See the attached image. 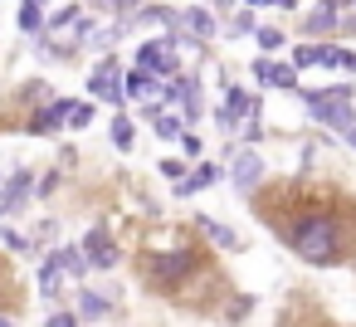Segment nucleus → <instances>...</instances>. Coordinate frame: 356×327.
<instances>
[{"label": "nucleus", "mask_w": 356, "mask_h": 327, "mask_svg": "<svg viewBox=\"0 0 356 327\" xmlns=\"http://www.w3.org/2000/svg\"><path fill=\"white\" fill-rule=\"evenodd\" d=\"M283 234H288L293 254L307 259V264L332 269V264L346 259V225H341V215H332V210H302V215L288 220Z\"/></svg>", "instance_id": "1"}, {"label": "nucleus", "mask_w": 356, "mask_h": 327, "mask_svg": "<svg viewBox=\"0 0 356 327\" xmlns=\"http://www.w3.org/2000/svg\"><path fill=\"white\" fill-rule=\"evenodd\" d=\"M302 108H307V118L322 122V127H337V132H351V127H356V93H351L346 83L302 93Z\"/></svg>", "instance_id": "2"}, {"label": "nucleus", "mask_w": 356, "mask_h": 327, "mask_svg": "<svg viewBox=\"0 0 356 327\" xmlns=\"http://www.w3.org/2000/svg\"><path fill=\"white\" fill-rule=\"evenodd\" d=\"M200 259H205V254H200V249H191V244H186V249L152 254V259H147V283H152V288L176 293V288H181V283H186V278L200 269Z\"/></svg>", "instance_id": "3"}, {"label": "nucleus", "mask_w": 356, "mask_h": 327, "mask_svg": "<svg viewBox=\"0 0 356 327\" xmlns=\"http://www.w3.org/2000/svg\"><path fill=\"white\" fill-rule=\"evenodd\" d=\"M137 74H161V79H176L181 74V45L176 40H147L137 49Z\"/></svg>", "instance_id": "4"}, {"label": "nucleus", "mask_w": 356, "mask_h": 327, "mask_svg": "<svg viewBox=\"0 0 356 327\" xmlns=\"http://www.w3.org/2000/svg\"><path fill=\"white\" fill-rule=\"evenodd\" d=\"M259 108H264V98H254V93H244V88H234V83H225V103H220V113H215V118H220V127H225V132H239V122H244V118H254Z\"/></svg>", "instance_id": "5"}, {"label": "nucleus", "mask_w": 356, "mask_h": 327, "mask_svg": "<svg viewBox=\"0 0 356 327\" xmlns=\"http://www.w3.org/2000/svg\"><path fill=\"white\" fill-rule=\"evenodd\" d=\"M88 88H93V93H98L103 103L122 108V103H127V88H122V64H118V59L108 54V59H103V64H98V69L88 74Z\"/></svg>", "instance_id": "6"}, {"label": "nucleus", "mask_w": 356, "mask_h": 327, "mask_svg": "<svg viewBox=\"0 0 356 327\" xmlns=\"http://www.w3.org/2000/svg\"><path fill=\"white\" fill-rule=\"evenodd\" d=\"M83 259H88V269H118V259H122V249L113 244V234H108V225H93L88 234H83Z\"/></svg>", "instance_id": "7"}, {"label": "nucleus", "mask_w": 356, "mask_h": 327, "mask_svg": "<svg viewBox=\"0 0 356 327\" xmlns=\"http://www.w3.org/2000/svg\"><path fill=\"white\" fill-rule=\"evenodd\" d=\"M30 191H35V176L20 166V171H15L6 186H0V220H15V215L30 205Z\"/></svg>", "instance_id": "8"}, {"label": "nucleus", "mask_w": 356, "mask_h": 327, "mask_svg": "<svg viewBox=\"0 0 356 327\" xmlns=\"http://www.w3.org/2000/svg\"><path fill=\"white\" fill-rule=\"evenodd\" d=\"M229 176H234L239 191H259V181H264V157H259L254 147L229 152Z\"/></svg>", "instance_id": "9"}, {"label": "nucleus", "mask_w": 356, "mask_h": 327, "mask_svg": "<svg viewBox=\"0 0 356 327\" xmlns=\"http://www.w3.org/2000/svg\"><path fill=\"white\" fill-rule=\"evenodd\" d=\"M332 30H341V6L322 0V6L302 10V35H332Z\"/></svg>", "instance_id": "10"}, {"label": "nucleus", "mask_w": 356, "mask_h": 327, "mask_svg": "<svg viewBox=\"0 0 356 327\" xmlns=\"http://www.w3.org/2000/svg\"><path fill=\"white\" fill-rule=\"evenodd\" d=\"M176 30H186V35H191L195 45H205V40H210V35H215L220 25H215V10H205V6H186V10H181V25H176Z\"/></svg>", "instance_id": "11"}, {"label": "nucleus", "mask_w": 356, "mask_h": 327, "mask_svg": "<svg viewBox=\"0 0 356 327\" xmlns=\"http://www.w3.org/2000/svg\"><path fill=\"white\" fill-rule=\"evenodd\" d=\"M74 108H79L74 98H49V103H44V113H35V118H30V132H59V127L69 122V113H74Z\"/></svg>", "instance_id": "12"}, {"label": "nucleus", "mask_w": 356, "mask_h": 327, "mask_svg": "<svg viewBox=\"0 0 356 327\" xmlns=\"http://www.w3.org/2000/svg\"><path fill=\"white\" fill-rule=\"evenodd\" d=\"M254 74H259V83H264V88H298V69H293V64L259 59V64H254Z\"/></svg>", "instance_id": "13"}, {"label": "nucleus", "mask_w": 356, "mask_h": 327, "mask_svg": "<svg viewBox=\"0 0 356 327\" xmlns=\"http://www.w3.org/2000/svg\"><path fill=\"white\" fill-rule=\"evenodd\" d=\"M220 181V166L215 161H195L191 171H186V181H176V196H195V191H210Z\"/></svg>", "instance_id": "14"}, {"label": "nucleus", "mask_w": 356, "mask_h": 327, "mask_svg": "<svg viewBox=\"0 0 356 327\" xmlns=\"http://www.w3.org/2000/svg\"><path fill=\"white\" fill-rule=\"evenodd\" d=\"M49 264H54L64 278H79V283H83V273H88V259H83L79 244H59V249L49 254Z\"/></svg>", "instance_id": "15"}, {"label": "nucleus", "mask_w": 356, "mask_h": 327, "mask_svg": "<svg viewBox=\"0 0 356 327\" xmlns=\"http://www.w3.org/2000/svg\"><path fill=\"white\" fill-rule=\"evenodd\" d=\"M108 293H93V288H79V308H74V317L79 322H103L108 317Z\"/></svg>", "instance_id": "16"}, {"label": "nucleus", "mask_w": 356, "mask_h": 327, "mask_svg": "<svg viewBox=\"0 0 356 327\" xmlns=\"http://www.w3.org/2000/svg\"><path fill=\"white\" fill-rule=\"evenodd\" d=\"M20 30L44 40V35H49V10H44V6H35V0H25V6H20Z\"/></svg>", "instance_id": "17"}, {"label": "nucleus", "mask_w": 356, "mask_h": 327, "mask_svg": "<svg viewBox=\"0 0 356 327\" xmlns=\"http://www.w3.org/2000/svg\"><path fill=\"white\" fill-rule=\"evenodd\" d=\"M195 230H200V234H210L220 249H239V234H234V230H225L215 215H195Z\"/></svg>", "instance_id": "18"}, {"label": "nucleus", "mask_w": 356, "mask_h": 327, "mask_svg": "<svg viewBox=\"0 0 356 327\" xmlns=\"http://www.w3.org/2000/svg\"><path fill=\"white\" fill-rule=\"evenodd\" d=\"M59 293H64V273L49 259H40V298L44 303H59Z\"/></svg>", "instance_id": "19"}, {"label": "nucleus", "mask_w": 356, "mask_h": 327, "mask_svg": "<svg viewBox=\"0 0 356 327\" xmlns=\"http://www.w3.org/2000/svg\"><path fill=\"white\" fill-rule=\"evenodd\" d=\"M132 132H137V127H132V118H127V113H118L108 137H113V147H118V152H132V147H137V142H132Z\"/></svg>", "instance_id": "20"}, {"label": "nucleus", "mask_w": 356, "mask_h": 327, "mask_svg": "<svg viewBox=\"0 0 356 327\" xmlns=\"http://www.w3.org/2000/svg\"><path fill=\"white\" fill-rule=\"evenodd\" d=\"M147 118H152V132H156V137H176V142H181V118L156 113V108H147Z\"/></svg>", "instance_id": "21"}, {"label": "nucleus", "mask_w": 356, "mask_h": 327, "mask_svg": "<svg viewBox=\"0 0 356 327\" xmlns=\"http://www.w3.org/2000/svg\"><path fill=\"white\" fill-rule=\"evenodd\" d=\"M122 88H127L132 98H156V83H152L147 74H137V69H132V74L122 79Z\"/></svg>", "instance_id": "22"}, {"label": "nucleus", "mask_w": 356, "mask_h": 327, "mask_svg": "<svg viewBox=\"0 0 356 327\" xmlns=\"http://www.w3.org/2000/svg\"><path fill=\"white\" fill-rule=\"evenodd\" d=\"M229 35H259V25H254V10H249V6H239V10L229 15Z\"/></svg>", "instance_id": "23"}, {"label": "nucleus", "mask_w": 356, "mask_h": 327, "mask_svg": "<svg viewBox=\"0 0 356 327\" xmlns=\"http://www.w3.org/2000/svg\"><path fill=\"white\" fill-rule=\"evenodd\" d=\"M254 40H259V49H264V54H278V49L288 45V40H283V30H268V25H259V35H254Z\"/></svg>", "instance_id": "24"}, {"label": "nucleus", "mask_w": 356, "mask_h": 327, "mask_svg": "<svg viewBox=\"0 0 356 327\" xmlns=\"http://www.w3.org/2000/svg\"><path fill=\"white\" fill-rule=\"evenodd\" d=\"M312 49V64H322V69H337L341 64V49L337 45H307Z\"/></svg>", "instance_id": "25"}, {"label": "nucleus", "mask_w": 356, "mask_h": 327, "mask_svg": "<svg viewBox=\"0 0 356 327\" xmlns=\"http://www.w3.org/2000/svg\"><path fill=\"white\" fill-rule=\"evenodd\" d=\"M254 312V298L249 293H239V303H225V322H244Z\"/></svg>", "instance_id": "26"}, {"label": "nucleus", "mask_w": 356, "mask_h": 327, "mask_svg": "<svg viewBox=\"0 0 356 327\" xmlns=\"http://www.w3.org/2000/svg\"><path fill=\"white\" fill-rule=\"evenodd\" d=\"M88 122H93V103H79V108L69 113V127H74V132H83Z\"/></svg>", "instance_id": "27"}, {"label": "nucleus", "mask_w": 356, "mask_h": 327, "mask_svg": "<svg viewBox=\"0 0 356 327\" xmlns=\"http://www.w3.org/2000/svg\"><path fill=\"white\" fill-rule=\"evenodd\" d=\"M0 239H6V244H10L15 254H30V239H25V234H15L10 225H0Z\"/></svg>", "instance_id": "28"}, {"label": "nucleus", "mask_w": 356, "mask_h": 327, "mask_svg": "<svg viewBox=\"0 0 356 327\" xmlns=\"http://www.w3.org/2000/svg\"><path fill=\"white\" fill-rule=\"evenodd\" d=\"M181 152H186L191 161H200V152H205V142H200L195 132H181Z\"/></svg>", "instance_id": "29"}, {"label": "nucleus", "mask_w": 356, "mask_h": 327, "mask_svg": "<svg viewBox=\"0 0 356 327\" xmlns=\"http://www.w3.org/2000/svg\"><path fill=\"white\" fill-rule=\"evenodd\" d=\"M186 171H191V166H186V161H176V157H171V161H161V176H171V181H186Z\"/></svg>", "instance_id": "30"}, {"label": "nucleus", "mask_w": 356, "mask_h": 327, "mask_svg": "<svg viewBox=\"0 0 356 327\" xmlns=\"http://www.w3.org/2000/svg\"><path fill=\"white\" fill-rule=\"evenodd\" d=\"M293 69H312V49H307V45L293 49Z\"/></svg>", "instance_id": "31"}, {"label": "nucleus", "mask_w": 356, "mask_h": 327, "mask_svg": "<svg viewBox=\"0 0 356 327\" xmlns=\"http://www.w3.org/2000/svg\"><path fill=\"white\" fill-rule=\"evenodd\" d=\"M44 327H79V317H74V312H49Z\"/></svg>", "instance_id": "32"}, {"label": "nucleus", "mask_w": 356, "mask_h": 327, "mask_svg": "<svg viewBox=\"0 0 356 327\" xmlns=\"http://www.w3.org/2000/svg\"><path fill=\"white\" fill-rule=\"evenodd\" d=\"M337 69H351V74H356V49H341V64H337Z\"/></svg>", "instance_id": "33"}, {"label": "nucleus", "mask_w": 356, "mask_h": 327, "mask_svg": "<svg viewBox=\"0 0 356 327\" xmlns=\"http://www.w3.org/2000/svg\"><path fill=\"white\" fill-rule=\"evenodd\" d=\"M346 147H356V127H351V132H346Z\"/></svg>", "instance_id": "34"}, {"label": "nucleus", "mask_w": 356, "mask_h": 327, "mask_svg": "<svg viewBox=\"0 0 356 327\" xmlns=\"http://www.w3.org/2000/svg\"><path fill=\"white\" fill-rule=\"evenodd\" d=\"M0 327H15V317H0Z\"/></svg>", "instance_id": "35"}, {"label": "nucleus", "mask_w": 356, "mask_h": 327, "mask_svg": "<svg viewBox=\"0 0 356 327\" xmlns=\"http://www.w3.org/2000/svg\"><path fill=\"white\" fill-rule=\"evenodd\" d=\"M0 186H6V176H0Z\"/></svg>", "instance_id": "36"}]
</instances>
